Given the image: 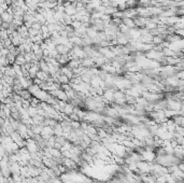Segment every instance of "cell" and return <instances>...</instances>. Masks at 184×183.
Listing matches in <instances>:
<instances>
[{"instance_id": "1", "label": "cell", "mask_w": 184, "mask_h": 183, "mask_svg": "<svg viewBox=\"0 0 184 183\" xmlns=\"http://www.w3.org/2000/svg\"><path fill=\"white\" fill-rule=\"evenodd\" d=\"M33 28L36 29V30H41V28H42V24L38 23V22H36V23H33Z\"/></svg>"}]
</instances>
